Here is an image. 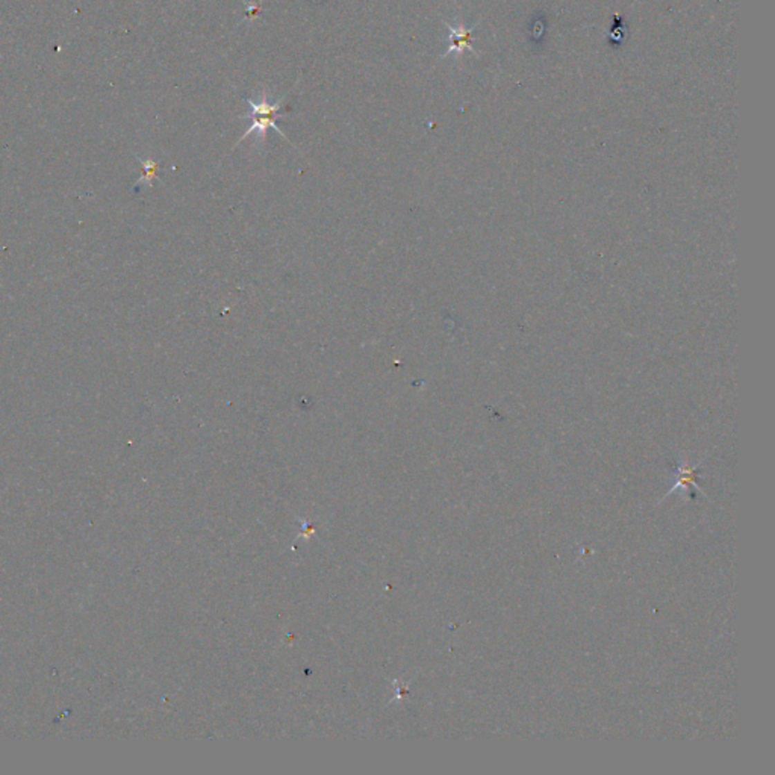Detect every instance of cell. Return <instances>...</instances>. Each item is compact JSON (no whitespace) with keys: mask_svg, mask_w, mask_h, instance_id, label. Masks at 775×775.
Returning <instances> with one entry per match:
<instances>
[{"mask_svg":"<svg viewBox=\"0 0 775 775\" xmlns=\"http://www.w3.org/2000/svg\"><path fill=\"white\" fill-rule=\"evenodd\" d=\"M244 100H245L247 103H249L250 108H252L250 114H247L245 118H252V122H253V123H252V126L249 127V129L245 131V133L243 135V137L238 140V142L235 144V146H238L239 142L244 141V140H245L247 137H249V135H252L253 132H258V138L263 142V141L267 140V131L270 129V127H273V129H274L279 135H281V137H283L285 140H288V138L285 137V133L276 126V120L285 117V114L281 113V106H282L283 99H281L279 102H276V103H273V105H271V103L267 102V93L263 91L262 95H261V102H259V103H254V102L250 100V99H244Z\"/></svg>","mask_w":775,"mask_h":775,"instance_id":"cell-1","label":"cell"},{"mask_svg":"<svg viewBox=\"0 0 775 775\" xmlns=\"http://www.w3.org/2000/svg\"><path fill=\"white\" fill-rule=\"evenodd\" d=\"M450 39H451V43H450L449 50H447L445 55H449L451 52L460 53L463 49L469 47V32L465 30L463 28L454 29V28L450 26ZM445 55H444V57H445Z\"/></svg>","mask_w":775,"mask_h":775,"instance_id":"cell-2","label":"cell"},{"mask_svg":"<svg viewBox=\"0 0 775 775\" xmlns=\"http://www.w3.org/2000/svg\"><path fill=\"white\" fill-rule=\"evenodd\" d=\"M695 478H697V473H695V468H682L680 473H678V482L677 486H691L695 485Z\"/></svg>","mask_w":775,"mask_h":775,"instance_id":"cell-3","label":"cell"},{"mask_svg":"<svg viewBox=\"0 0 775 775\" xmlns=\"http://www.w3.org/2000/svg\"><path fill=\"white\" fill-rule=\"evenodd\" d=\"M249 6H250V10H249L250 17H256V15L261 12V6L259 5H252V3Z\"/></svg>","mask_w":775,"mask_h":775,"instance_id":"cell-4","label":"cell"}]
</instances>
